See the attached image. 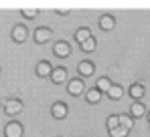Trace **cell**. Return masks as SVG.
<instances>
[{"instance_id":"cell-1","label":"cell","mask_w":150,"mask_h":137,"mask_svg":"<svg viewBox=\"0 0 150 137\" xmlns=\"http://www.w3.org/2000/svg\"><path fill=\"white\" fill-rule=\"evenodd\" d=\"M4 111H6V115L14 117V115L23 113V103H21L18 99H6V103H4Z\"/></svg>"},{"instance_id":"cell-2","label":"cell","mask_w":150,"mask_h":137,"mask_svg":"<svg viewBox=\"0 0 150 137\" xmlns=\"http://www.w3.org/2000/svg\"><path fill=\"white\" fill-rule=\"evenodd\" d=\"M4 135L6 137H23V125L18 121H10L4 127Z\"/></svg>"},{"instance_id":"cell-3","label":"cell","mask_w":150,"mask_h":137,"mask_svg":"<svg viewBox=\"0 0 150 137\" xmlns=\"http://www.w3.org/2000/svg\"><path fill=\"white\" fill-rule=\"evenodd\" d=\"M51 28H47V26H39L37 30H35V41L39 43V45H43V43H49L51 38Z\"/></svg>"},{"instance_id":"cell-4","label":"cell","mask_w":150,"mask_h":137,"mask_svg":"<svg viewBox=\"0 0 150 137\" xmlns=\"http://www.w3.org/2000/svg\"><path fill=\"white\" fill-rule=\"evenodd\" d=\"M85 89V83L81 81V77L79 79H71L69 83H67V91L71 93V95H81Z\"/></svg>"},{"instance_id":"cell-5","label":"cell","mask_w":150,"mask_h":137,"mask_svg":"<svg viewBox=\"0 0 150 137\" xmlns=\"http://www.w3.org/2000/svg\"><path fill=\"white\" fill-rule=\"evenodd\" d=\"M26 36H28V30H26L23 24H16V26L12 28V41H14V43H25Z\"/></svg>"},{"instance_id":"cell-6","label":"cell","mask_w":150,"mask_h":137,"mask_svg":"<svg viewBox=\"0 0 150 137\" xmlns=\"http://www.w3.org/2000/svg\"><path fill=\"white\" fill-rule=\"evenodd\" d=\"M65 79H67V68H63V67L53 68V73H51V81H53L55 85H61V83H65Z\"/></svg>"},{"instance_id":"cell-7","label":"cell","mask_w":150,"mask_h":137,"mask_svg":"<svg viewBox=\"0 0 150 137\" xmlns=\"http://www.w3.org/2000/svg\"><path fill=\"white\" fill-rule=\"evenodd\" d=\"M53 50H55L57 57H69V55H71V45H69L67 41H59Z\"/></svg>"},{"instance_id":"cell-8","label":"cell","mask_w":150,"mask_h":137,"mask_svg":"<svg viewBox=\"0 0 150 137\" xmlns=\"http://www.w3.org/2000/svg\"><path fill=\"white\" fill-rule=\"evenodd\" d=\"M93 63L91 61H81L77 65V71H79V77H91L93 75Z\"/></svg>"},{"instance_id":"cell-9","label":"cell","mask_w":150,"mask_h":137,"mask_svg":"<svg viewBox=\"0 0 150 137\" xmlns=\"http://www.w3.org/2000/svg\"><path fill=\"white\" fill-rule=\"evenodd\" d=\"M51 113H53L55 119H65L67 113H69V109H67V105H65V103H55V105H53V109H51Z\"/></svg>"},{"instance_id":"cell-10","label":"cell","mask_w":150,"mask_h":137,"mask_svg":"<svg viewBox=\"0 0 150 137\" xmlns=\"http://www.w3.org/2000/svg\"><path fill=\"white\" fill-rule=\"evenodd\" d=\"M130 115H132L134 119H140V117L146 115V107H144L140 101H136V103H132V107H130Z\"/></svg>"},{"instance_id":"cell-11","label":"cell","mask_w":150,"mask_h":137,"mask_svg":"<svg viewBox=\"0 0 150 137\" xmlns=\"http://www.w3.org/2000/svg\"><path fill=\"white\" fill-rule=\"evenodd\" d=\"M51 73H53V67H51L49 61H41L37 65V75L39 77H51Z\"/></svg>"},{"instance_id":"cell-12","label":"cell","mask_w":150,"mask_h":137,"mask_svg":"<svg viewBox=\"0 0 150 137\" xmlns=\"http://www.w3.org/2000/svg\"><path fill=\"white\" fill-rule=\"evenodd\" d=\"M130 97H132V99H136V101H140V99L144 97V85H142V83L132 85V87H130Z\"/></svg>"},{"instance_id":"cell-13","label":"cell","mask_w":150,"mask_h":137,"mask_svg":"<svg viewBox=\"0 0 150 137\" xmlns=\"http://www.w3.org/2000/svg\"><path fill=\"white\" fill-rule=\"evenodd\" d=\"M100 26L103 28V30H110V28L116 26V18H114L112 14H103V16L100 18Z\"/></svg>"},{"instance_id":"cell-14","label":"cell","mask_w":150,"mask_h":137,"mask_svg":"<svg viewBox=\"0 0 150 137\" xmlns=\"http://www.w3.org/2000/svg\"><path fill=\"white\" fill-rule=\"evenodd\" d=\"M112 85H114V83H112L108 77H101V79H98V85H96V89H98L100 93H108L110 89H112Z\"/></svg>"},{"instance_id":"cell-15","label":"cell","mask_w":150,"mask_h":137,"mask_svg":"<svg viewBox=\"0 0 150 137\" xmlns=\"http://www.w3.org/2000/svg\"><path fill=\"white\" fill-rule=\"evenodd\" d=\"M75 38H77V43H79V45H81V43H85V41H87V38H91V30H89V28H85V26H83V28H79V30H77V32H75Z\"/></svg>"},{"instance_id":"cell-16","label":"cell","mask_w":150,"mask_h":137,"mask_svg":"<svg viewBox=\"0 0 150 137\" xmlns=\"http://www.w3.org/2000/svg\"><path fill=\"white\" fill-rule=\"evenodd\" d=\"M85 99H87V103L96 105V103H100V99H101V93L98 91V89H89V91L85 93Z\"/></svg>"},{"instance_id":"cell-17","label":"cell","mask_w":150,"mask_h":137,"mask_svg":"<svg viewBox=\"0 0 150 137\" xmlns=\"http://www.w3.org/2000/svg\"><path fill=\"white\" fill-rule=\"evenodd\" d=\"M120 125L126 127L128 131H132L134 129V117L132 115H120Z\"/></svg>"},{"instance_id":"cell-18","label":"cell","mask_w":150,"mask_h":137,"mask_svg":"<svg viewBox=\"0 0 150 137\" xmlns=\"http://www.w3.org/2000/svg\"><path fill=\"white\" fill-rule=\"evenodd\" d=\"M108 95H110V99L118 101V99H122V95H124V89H122L120 85H112V89L108 91Z\"/></svg>"},{"instance_id":"cell-19","label":"cell","mask_w":150,"mask_h":137,"mask_svg":"<svg viewBox=\"0 0 150 137\" xmlns=\"http://www.w3.org/2000/svg\"><path fill=\"white\" fill-rule=\"evenodd\" d=\"M108 133H110V137H128V133H130V131H128L126 127H122V125H120V127H116V129H110Z\"/></svg>"},{"instance_id":"cell-20","label":"cell","mask_w":150,"mask_h":137,"mask_svg":"<svg viewBox=\"0 0 150 137\" xmlns=\"http://www.w3.org/2000/svg\"><path fill=\"white\" fill-rule=\"evenodd\" d=\"M96 48V38L91 36V38H87L85 43H81V50H85V52H91Z\"/></svg>"},{"instance_id":"cell-21","label":"cell","mask_w":150,"mask_h":137,"mask_svg":"<svg viewBox=\"0 0 150 137\" xmlns=\"http://www.w3.org/2000/svg\"><path fill=\"white\" fill-rule=\"evenodd\" d=\"M116 127H120V117L112 115V117L108 119V131H110V129H116Z\"/></svg>"},{"instance_id":"cell-22","label":"cell","mask_w":150,"mask_h":137,"mask_svg":"<svg viewBox=\"0 0 150 137\" xmlns=\"http://www.w3.org/2000/svg\"><path fill=\"white\" fill-rule=\"evenodd\" d=\"M21 12H23V16H25V18H35L39 10H37V8H23Z\"/></svg>"},{"instance_id":"cell-23","label":"cell","mask_w":150,"mask_h":137,"mask_svg":"<svg viewBox=\"0 0 150 137\" xmlns=\"http://www.w3.org/2000/svg\"><path fill=\"white\" fill-rule=\"evenodd\" d=\"M146 115H148V119H150V111H148V113H146Z\"/></svg>"}]
</instances>
